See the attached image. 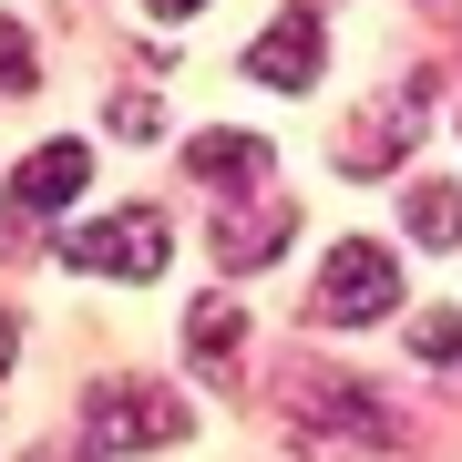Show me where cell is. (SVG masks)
Here are the masks:
<instances>
[{
  "label": "cell",
  "mask_w": 462,
  "mask_h": 462,
  "mask_svg": "<svg viewBox=\"0 0 462 462\" xmlns=\"http://www.w3.org/2000/svg\"><path fill=\"white\" fill-rule=\"evenodd\" d=\"M391 309H401V257L380 236H339L329 267H319V288H309V319L360 329V319H391Z\"/></svg>",
  "instance_id": "6da1fadb"
},
{
  "label": "cell",
  "mask_w": 462,
  "mask_h": 462,
  "mask_svg": "<svg viewBox=\"0 0 462 462\" xmlns=\"http://www.w3.org/2000/svg\"><path fill=\"white\" fill-rule=\"evenodd\" d=\"M288 421L319 431V442H370V452L401 442V411H391V401L360 391V380H329V370H298L288 380Z\"/></svg>",
  "instance_id": "7a4b0ae2"
},
{
  "label": "cell",
  "mask_w": 462,
  "mask_h": 462,
  "mask_svg": "<svg viewBox=\"0 0 462 462\" xmlns=\"http://www.w3.org/2000/svg\"><path fill=\"white\" fill-rule=\"evenodd\" d=\"M83 421H93L103 452H165L175 431H185V401L175 391H144V380H93V391H83Z\"/></svg>",
  "instance_id": "3957f363"
},
{
  "label": "cell",
  "mask_w": 462,
  "mask_h": 462,
  "mask_svg": "<svg viewBox=\"0 0 462 462\" xmlns=\"http://www.w3.org/2000/svg\"><path fill=\"white\" fill-rule=\"evenodd\" d=\"M165 247H175V226L154 206H124V216H103V226H83L72 236V267H83V278H154V267H165Z\"/></svg>",
  "instance_id": "277c9868"
},
{
  "label": "cell",
  "mask_w": 462,
  "mask_h": 462,
  "mask_svg": "<svg viewBox=\"0 0 462 462\" xmlns=\"http://www.w3.org/2000/svg\"><path fill=\"white\" fill-rule=\"evenodd\" d=\"M319 62H329V32H319V11H278V21L247 42V72H257V83H278V93H309V83H319Z\"/></svg>",
  "instance_id": "5b68a950"
},
{
  "label": "cell",
  "mask_w": 462,
  "mask_h": 462,
  "mask_svg": "<svg viewBox=\"0 0 462 462\" xmlns=\"http://www.w3.org/2000/svg\"><path fill=\"white\" fill-rule=\"evenodd\" d=\"M288 236H298V206L267 185V196H247V206H226V216H216V267H236V278H247V267H267Z\"/></svg>",
  "instance_id": "8992f818"
},
{
  "label": "cell",
  "mask_w": 462,
  "mask_h": 462,
  "mask_svg": "<svg viewBox=\"0 0 462 462\" xmlns=\"http://www.w3.org/2000/svg\"><path fill=\"white\" fill-rule=\"evenodd\" d=\"M421 114H431L421 93H391V103H380L370 124H349V134H339V165H349V175H391L401 154H411V134H421Z\"/></svg>",
  "instance_id": "52a82bcc"
},
{
  "label": "cell",
  "mask_w": 462,
  "mask_h": 462,
  "mask_svg": "<svg viewBox=\"0 0 462 462\" xmlns=\"http://www.w3.org/2000/svg\"><path fill=\"white\" fill-rule=\"evenodd\" d=\"M83 175H93V154H83V144H42L32 165H21L11 206H21V216H62L72 196H83Z\"/></svg>",
  "instance_id": "ba28073f"
},
{
  "label": "cell",
  "mask_w": 462,
  "mask_h": 462,
  "mask_svg": "<svg viewBox=\"0 0 462 462\" xmlns=\"http://www.w3.org/2000/svg\"><path fill=\"white\" fill-rule=\"evenodd\" d=\"M185 165H196L206 185H247V175H278V144H267V134H196Z\"/></svg>",
  "instance_id": "9c48e42d"
},
{
  "label": "cell",
  "mask_w": 462,
  "mask_h": 462,
  "mask_svg": "<svg viewBox=\"0 0 462 462\" xmlns=\"http://www.w3.org/2000/svg\"><path fill=\"white\" fill-rule=\"evenodd\" d=\"M236 339H247L236 298H206V309H185V349H196L206 370H236Z\"/></svg>",
  "instance_id": "30bf717a"
},
{
  "label": "cell",
  "mask_w": 462,
  "mask_h": 462,
  "mask_svg": "<svg viewBox=\"0 0 462 462\" xmlns=\"http://www.w3.org/2000/svg\"><path fill=\"white\" fill-rule=\"evenodd\" d=\"M411 236L421 247H462V185H411Z\"/></svg>",
  "instance_id": "8fae6325"
},
{
  "label": "cell",
  "mask_w": 462,
  "mask_h": 462,
  "mask_svg": "<svg viewBox=\"0 0 462 462\" xmlns=\"http://www.w3.org/2000/svg\"><path fill=\"white\" fill-rule=\"evenodd\" d=\"M411 349H421L431 370H452V360H462V309H421V319H411Z\"/></svg>",
  "instance_id": "7c38bea8"
},
{
  "label": "cell",
  "mask_w": 462,
  "mask_h": 462,
  "mask_svg": "<svg viewBox=\"0 0 462 462\" xmlns=\"http://www.w3.org/2000/svg\"><path fill=\"white\" fill-rule=\"evenodd\" d=\"M32 32H21V21H0V93H32Z\"/></svg>",
  "instance_id": "4fadbf2b"
},
{
  "label": "cell",
  "mask_w": 462,
  "mask_h": 462,
  "mask_svg": "<svg viewBox=\"0 0 462 462\" xmlns=\"http://www.w3.org/2000/svg\"><path fill=\"white\" fill-rule=\"evenodd\" d=\"M32 462H103L93 431H51V442H32Z\"/></svg>",
  "instance_id": "5bb4252c"
},
{
  "label": "cell",
  "mask_w": 462,
  "mask_h": 462,
  "mask_svg": "<svg viewBox=\"0 0 462 462\" xmlns=\"http://www.w3.org/2000/svg\"><path fill=\"white\" fill-rule=\"evenodd\" d=\"M144 11H154V21H196L206 0H144Z\"/></svg>",
  "instance_id": "9a60e30c"
},
{
  "label": "cell",
  "mask_w": 462,
  "mask_h": 462,
  "mask_svg": "<svg viewBox=\"0 0 462 462\" xmlns=\"http://www.w3.org/2000/svg\"><path fill=\"white\" fill-rule=\"evenodd\" d=\"M11 349H21V329H11V319H0V380H11Z\"/></svg>",
  "instance_id": "2e32d148"
}]
</instances>
